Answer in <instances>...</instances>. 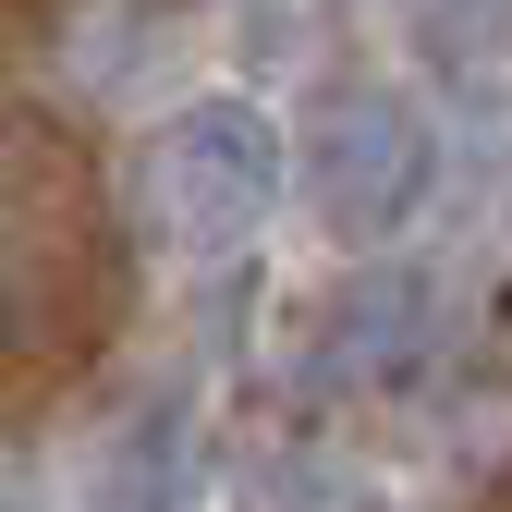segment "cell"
<instances>
[{
    "mask_svg": "<svg viewBox=\"0 0 512 512\" xmlns=\"http://www.w3.org/2000/svg\"><path fill=\"white\" fill-rule=\"evenodd\" d=\"M281 135H269V110L256 98H183L159 135L135 147V220L159 232V244H196V256H220V244H244L256 220L281 208Z\"/></svg>",
    "mask_w": 512,
    "mask_h": 512,
    "instance_id": "6da1fadb",
    "label": "cell"
},
{
    "mask_svg": "<svg viewBox=\"0 0 512 512\" xmlns=\"http://www.w3.org/2000/svg\"><path fill=\"white\" fill-rule=\"evenodd\" d=\"M427 171H439V147H427L415 98H391V86H330L317 98V122H305V208L342 244L403 232L427 208Z\"/></svg>",
    "mask_w": 512,
    "mask_h": 512,
    "instance_id": "7a4b0ae2",
    "label": "cell"
},
{
    "mask_svg": "<svg viewBox=\"0 0 512 512\" xmlns=\"http://www.w3.org/2000/svg\"><path fill=\"white\" fill-rule=\"evenodd\" d=\"M74 232H86L74 147L37 135V122H0V354L49 342V305H74V293H61Z\"/></svg>",
    "mask_w": 512,
    "mask_h": 512,
    "instance_id": "3957f363",
    "label": "cell"
},
{
    "mask_svg": "<svg viewBox=\"0 0 512 512\" xmlns=\"http://www.w3.org/2000/svg\"><path fill=\"white\" fill-rule=\"evenodd\" d=\"M439 354V281L415 269H366L317 305L305 330V391H403V378Z\"/></svg>",
    "mask_w": 512,
    "mask_h": 512,
    "instance_id": "277c9868",
    "label": "cell"
},
{
    "mask_svg": "<svg viewBox=\"0 0 512 512\" xmlns=\"http://www.w3.org/2000/svg\"><path fill=\"white\" fill-rule=\"evenodd\" d=\"M196 488H208V452H196V415L171 403L122 415L86 452V512H196Z\"/></svg>",
    "mask_w": 512,
    "mask_h": 512,
    "instance_id": "5b68a950",
    "label": "cell"
},
{
    "mask_svg": "<svg viewBox=\"0 0 512 512\" xmlns=\"http://www.w3.org/2000/svg\"><path fill=\"white\" fill-rule=\"evenodd\" d=\"M415 49L439 61V74H464V98H488L500 86V49H512V13H427Z\"/></svg>",
    "mask_w": 512,
    "mask_h": 512,
    "instance_id": "8992f818",
    "label": "cell"
},
{
    "mask_svg": "<svg viewBox=\"0 0 512 512\" xmlns=\"http://www.w3.org/2000/svg\"><path fill=\"white\" fill-rule=\"evenodd\" d=\"M342 464H317V452H269L256 464V512H342Z\"/></svg>",
    "mask_w": 512,
    "mask_h": 512,
    "instance_id": "52a82bcc",
    "label": "cell"
},
{
    "mask_svg": "<svg viewBox=\"0 0 512 512\" xmlns=\"http://www.w3.org/2000/svg\"><path fill=\"white\" fill-rule=\"evenodd\" d=\"M61 49H74V74L122 86V74H147V49H159V25H135V13H98V25H74Z\"/></svg>",
    "mask_w": 512,
    "mask_h": 512,
    "instance_id": "ba28073f",
    "label": "cell"
}]
</instances>
